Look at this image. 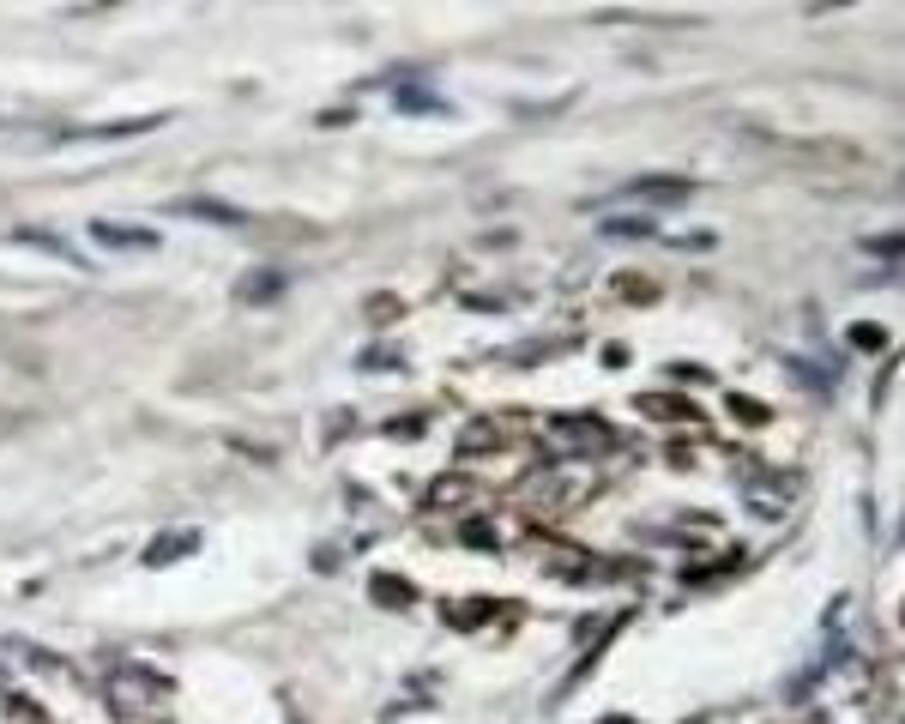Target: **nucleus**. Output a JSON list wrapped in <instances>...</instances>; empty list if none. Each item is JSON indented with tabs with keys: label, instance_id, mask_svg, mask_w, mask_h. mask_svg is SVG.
Wrapping results in <instances>:
<instances>
[{
	"label": "nucleus",
	"instance_id": "11",
	"mask_svg": "<svg viewBox=\"0 0 905 724\" xmlns=\"http://www.w3.org/2000/svg\"><path fill=\"white\" fill-rule=\"evenodd\" d=\"M845 338H851L857 350H881V344H887V332H881V326H851Z\"/></svg>",
	"mask_w": 905,
	"mask_h": 724
},
{
	"label": "nucleus",
	"instance_id": "13",
	"mask_svg": "<svg viewBox=\"0 0 905 724\" xmlns=\"http://www.w3.org/2000/svg\"><path fill=\"white\" fill-rule=\"evenodd\" d=\"M604 724H634V718H622V712H616V718H604Z\"/></svg>",
	"mask_w": 905,
	"mask_h": 724
},
{
	"label": "nucleus",
	"instance_id": "9",
	"mask_svg": "<svg viewBox=\"0 0 905 724\" xmlns=\"http://www.w3.org/2000/svg\"><path fill=\"white\" fill-rule=\"evenodd\" d=\"M399 109H405V115H429V109H435V115H447V103H441V97H429V91H399Z\"/></svg>",
	"mask_w": 905,
	"mask_h": 724
},
{
	"label": "nucleus",
	"instance_id": "10",
	"mask_svg": "<svg viewBox=\"0 0 905 724\" xmlns=\"http://www.w3.org/2000/svg\"><path fill=\"white\" fill-rule=\"evenodd\" d=\"M375 598H381V604H393V610H405V604H411V586H399V580H375Z\"/></svg>",
	"mask_w": 905,
	"mask_h": 724
},
{
	"label": "nucleus",
	"instance_id": "2",
	"mask_svg": "<svg viewBox=\"0 0 905 724\" xmlns=\"http://www.w3.org/2000/svg\"><path fill=\"white\" fill-rule=\"evenodd\" d=\"M91 242H109V248H157V230L115 224V218H91Z\"/></svg>",
	"mask_w": 905,
	"mask_h": 724
},
{
	"label": "nucleus",
	"instance_id": "4",
	"mask_svg": "<svg viewBox=\"0 0 905 724\" xmlns=\"http://www.w3.org/2000/svg\"><path fill=\"white\" fill-rule=\"evenodd\" d=\"M194 550H200V531H169L145 550V568H169L175 556H194Z\"/></svg>",
	"mask_w": 905,
	"mask_h": 724
},
{
	"label": "nucleus",
	"instance_id": "1",
	"mask_svg": "<svg viewBox=\"0 0 905 724\" xmlns=\"http://www.w3.org/2000/svg\"><path fill=\"white\" fill-rule=\"evenodd\" d=\"M628 194H640V200H652V206H682V200L694 194V181H688V175H634Z\"/></svg>",
	"mask_w": 905,
	"mask_h": 724
},
{
	"label": "nucleus",
	"instance_id": "3",
	"mask_svg": "<svg viewBox=\"0 0 905 724\" xmlns=\"http://www.w3.org/2000/svg\"><path fill=\"white\" fill-rule=\"evenodd\" d=\"M284 290H290V278H284L278 266H260V272H242V278H236V296H242V302H278Z\"/></svg>",
	"mask_w": 905,
	"mask_h": 724
},
{
	"label": "nucleus",
	"instance_id": "5",
	"mask_svg": "<svg viewBox=\"0 0 905 724\" xmlns=\"http://www.w3.org/2000/svg\"><path fill=\"white\" fill-rule=\"evenodd\" d=\"M163 115H139V121H103V127H79L67 139H133V133H157Z\"/></svg>",
	"mask_w": 905,
	"mask_h": 724
},
{
	"label": "nucleus",
	"instance_id": "6",
	"mask_svg": "<svg viewBox=\"0 0 905 724\" xmlns=\"http://www.w3.org/2000/svg\"><path fill=\"white\" fill-rule=\"evenodd\" d=\"M175 212H181V218H212V224H242V212H236V206H218V200H175Z\"/></svg>",
	"mask_w": 905,
	"mask_h": 724
},
{
	"label": "nucleus",
	"instance_id": "8",
	"mask_svg": "<svg viewBox=\"0 0 905 724\" xmlns=\"http://www.w3.org/2000/svg\"><path fill=\"white\" fill-rule=\"evenodd\" d=\"M19 242H25V248H49V254H61L67 266H85V260H79V254H73V248L61 242V236H43V230H19Z\"/></svg>",
	"mask_w": 905,
	"mask_h": 724
},
{
	"label": "nucleus",
	"instance_id": "12",
	"mask_svg": "<svg viewBox=\"0 0 905 724\" xmlns=\"http://www.w3.org/2000/svg\"><path fill=\"white\" fill-rule=\"evenodd\" d=\"M417 429H423V417H405V423H393L387 435H399V441H417Z\"/></svg>",
	"mask_w": 905,
	"mask_h": 724
},
{
	"label": "nucleus",
	"instance_id": "7",
	"mask_svg": "<svg viewBox=\"0 0 905 724\" xmlns=\"http://www.w3.org/2000/svg\"><path fill=\"white\" fill-rule=\"evenodd\" d=\"M604 236L610 242H640V236H652V218H604Z\"/></svg>",
	"mask_w": 905,
	"mask_h": 724
}]
</instances>
